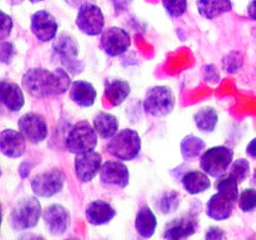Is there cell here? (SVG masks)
Masks as SVG:
<instances>
[{
  "label": "cell",
  "mask_w": 256,
  "mask_h": 240,
  "mask_svg": "<svg viewBox=\"0 0 256 240\" xmlns=\"http://www.w3.org/2000/svg\"><path fill=\"white\" fill-rule=\"evenodd\" d=\"M72 79L64 69H55L52 72L42 68L29 69L22 76V86L30 96L35 99L62 95L72 88Z\"/></svg>",
  "instance_id": "6da1fadb"
},
{
  "label": "cell",
  "mask_w": 256,
  "mask_h": 240,
  "mask_svg": "<svg viewBox=\"0 0 256 240\" xmlns=\"http://www.w3.org/2000/svg\"><path fill=\"white\" fill-rule=\"evenodd\" d=\"M42 216V204L34 196L19 200L9 215V225L15 232H24L35 228Z\"/></svg>",
  "instance_id": "7a4b0ae2"
},
{
  "label": "cell",
  "mask_w": 256,
  "mask_h": 240,
  "mask_svg": "<svg viewBox=\"0 0 256 240\" xmlns=\"http://www.w3.org/2000/svg\"><path fill=\"white\" fill-rule=\"evenodd\" d=\"M108 152L118 160L132 162L142 152V138L132 129L120 130L110 139Z\"/></svg>",
  "instance_id": "3957f363"
},
{
  "label": "cell",
  "mask_w": 256,
  "mask_h": 240,
  "mask_svg": "<svg viewBox=\"0 0 256 240\" xmlns=\"http://www.w3.org/2000/svg\"><path fill=\"white\" fill-rule=\"evenodd\" d=\"M98 136L94 125L88 122H76L68 132L66 150L75 155L92 152L98 145Z\"/></svg>",
  "instance_id": "277c9868"
},
{
  "label": "cell",
  "mask_w": 256,
  "mask_h": 240,
  "mask_svg": "<svg viewBox=\"0 0 256 240\" xmlns=\"http://www.w3.org/2000/svg\"><path fill=\"white\" fill-rule=\"evenodd\" d=\"M232 162L234 150L226 146H214L200 156L202 170L212 178H220L226 174Z\"/></svg>",
  "instance_id": "5b68a950"
},
{
  "label": "cell",
  "mask_w": 256,
  "mask_h": 240,
  "mask_svg": "<svg viewBox=\"0 0 256 240\" xmlns=\"http://www.w3.org/2000/svg\"><path fill=\"white\" fill-rule=\"evenodd\" d=\"M175 95L168 86H154L149 89L144 99V110L155 118L168 116L174 112Z\"/></svg>",
  "instance_id": "8992f818"
},
{
  "label": "cell",
  "mask_w": 256,
  "mask_h": 240,
  "mask_svg": "<svg viewBox=\"0 0 256 240\" xmlns=\"http://www.w3.org/2000/svg\"><path fill=\"white\" fill-rule=\"evenodd\" d=\"M52 49H54L55 54L60 58L62 64L72 72V74H79L82 72L84 66L80 64L79 52L80 48L78 44L76 39L70 34H60L59 36L55 38L54 44H52Z\"/></svg>",
  "instance_id": "52a82bcc"
},
{
  "label": "cell",
  "mask_w": 256,
  "mask_h": 240,
  "mask_svg": "<svg viewBox=\"0 0 256 240\" xmlns=\"http://www.w3.org/2000/svg\"><path fill=\"white\" fill-rule=\"evenodd\" d=\"M65 176L64 172L60 169H52L40 172L32 179V189L39 198H52L59 194L64 189Z\"/></svg>",
  "instance_id": "ba28073f"
},
{
  "label": "cell",
  "mask_w": 256,
  "mask_h": 240,
  "mask_svg": "<svg viewBox=\"0 0 256 240\" xmlns=\"http://www.w3.org/2000/svg\"><path fill=\"white\" fill-rule=\"evenodd\" d=\"M76 26L88 36H98L102 34L105 26V16L102 9L94 2H89L79 8L76 16Z\"/></svg>",
  "instance_id": "9c48e42d"
},
{
  "label": "cell",
  "mask_w": 256,
  "mask_h": 240,
  "mask_svg": "<svg viewBox=\"0 0 256 240\" xmlns=\"http://www.w3.org/2000/svg\"><path fill=\"white\" fill-rule=\"evenodd\" d=\"M100 46L109 56H120V55L125 54L132 46V36L126 30L122 29V28H108L102 34Z\"/></svg>",
  "instance_id": "30bf717a"
},
{
  "label": "cell",
  "mask_w": 256,
  "mask_h": 240,
  "mask_svg": "<svg viewBox=\"0 0 256 240\" xmlns=\"http://www.w3.org/2000/svg\"><path fill=\"white\" fill-rule=\"evenodd\" d=\"M18 126L22 134L32 144H40L46 139L49 134L45 118L35 112H28L22 115L18 122Z\"/></svg>",
  "instance_id": "8fae6325"
},
{
  "label": "cell",
  "mask_w": 256,
  "mask_h": 240,
  "mask_svg": "<svg viewBox=\"0 0 256 240\" xmlns=\"http://www.w3.org/2000/svg\"><path fill=\"white\" fill-rule=\"evenodd\" d=\"M102 166V156L100 152H88L78 154L75 158V174L82 182H90L95 179Z\"/></svg>",
  "instance_id": "7c38bea8"
},
{
  "label": "cell",
  "mask_w": 256,
  "mask_h": 240,
  "mask_svg": "<svg viewBox=\"0 0 256 240\" xmlns=\"http://www.w3.org/2000/svg\"><path fill=\"white\" fill-rule=\"evenodd\" d=\"M42 220L48 232L52 235L59 236L65 234L70 228L72 216L66 208L59 204H52L42 212Z\"/></svg>",
  "instance_id": "4fadbf2b"
},
{
  "label": "cell",
  "mask_w": 256,
  "mask_h": 240,
  "mask_svg": "<svg viewBox=\"0 0 256 240\" xmlns=\"http://www.w3.org/2000/svg\"><path fill=\"white\" fill-rule=\"evenodd\" d=\"M58 25L54 15L46 10L36 12L32 16V32L39 42H49L58 36Z\"/></svg>",
  "instance_id": "5bb4252c"
},
{
  "label": "cell",
  "mask_w": 256,
  "mask_h": 240,
  "mask_svg": "<svg viewBox=\"0 0 256 240\" xmlns=\"http://www.w3.org/2000/svg\"><path fill=\"white\" fill-rule=\"evenodd\" d=\"M0 150L9 159H19L26 152V138L20 130H2L0 134Z\"/></svg>",
  "instance_id": "9a60e30c"
},
{
  "label": "cell",
  "mask_w": 256,
  "mask_h": 240,
  "mask_svg": "<svg viewBox=\"0 0 256 240\" xmlns=\"http://www.w3.org/2000/svg\"><path fill=\"white\" fill-rule=\"evenodd\" d=\"M100 180L102 184L114 185L118 188H126L130 182V172L126 165L119 162H106L100 170Z\"/></svg>",
  "instance_id": "2e32d148"
},
{
  "label": "cell",
  "mask_w": 256,
  "mask_h": 240,
  "mask_svg": "<svg viewBox=\"0 0 256 240\" xmlns=\"http://www.w3.org/2000/svg\"><path fill=\"white\" fill-rule=\"evenodd\" d=\"M198 220L192 215H185L170 222L165 226L164 238L170 240H182L192 236L196 232Z\"/></svg>",
  "instance_id": "e0dca14e"
},
{
  "label": "cell",
  "mask_w": 256,
  "mask_h": 240,
  "mask_svg": "<svg viewBox=\"0 0 256 240\" xmlns=\"http://www.w3.org/2000/svg\"><path fill=\"white\" fill-rule=\"evenodd\" d=\"M85 215L89 224L94 226H102V225L109 224L116 216V210L112 205L104 200H95L88 204L85 209Z\"/></svg>",
  "instance_id": "ac0fdd59"
},
{
  "label": "cell",
  "mask_w": 256,
  "mask_h": 240,
  "mask_svg": "<svg viewBox=\"0 0 256 240\" xmlns=\"http://www.w3.org/2000/svg\"><path fill=\"white\" fill-rule=\"evenodd\" d=\"M0 100L9 112H18L24 108L25 98L22 89L18 84L2 80L0 82Z\"/></svg>",
  "instance_id": "d6986e66"
},
{
  "label": "cell",
  "mask_w": 256,
  "mask_h": 240,
  "mask_svg": "<svg viewBox=\"0 0 256 240\" xmlns=\"http://www.w3.org/2000/svg\"><path fill=\"white\" fill-rule=\"evenodd\" d=\"M236 202H232L220 194L219 192L210 198L209 202L206 205V214L210 219L216 220V222H224L228 220L234 212V206Z\"/></svg>",
  "instance_id": "ffe728a7"
},
{
  "label": "cell",
  "mask_w": 256,
  "mask_h": 240,
  "mask_svg": "<svg viewBox=\"0 0 256 240\" xmlns=\"http://www.w3.org/2000/svg\"><path fill=\"white\" fill-rule=\"evenodd\" d=\"M70 100L80 108H90L95 104L96 100V90L94 85L84 80H78L72 84L69 90Z\"/></svg>",
  "instance_id": "44dd1931"
},
{
  "label": "cell",
  "mask_w": 256,
  "mask_h": 240,
  "mask_svg": "<svg viewBox=\"0 0 256 240\" xmlns=\"http://www.w3.org/2000/svg\"><path fill=\"white\" fill-rule=\"evenodd\" d=\"M182 186L189 192L190 195H198L205 192L212 186L209 175L205 172H199V170H192V172H186L182 179Z\"/></svg>",
  "instance_id": "7402d4cb"
},
{
  "label": "cell",
  "mask_w": 256,
  "mask_h": 240,
  "mask_svg": "<svg viewBox=\"0 0 256 240\" xmlns=\"http://www.w3.org/2000/svg\"><path fill=\"white\" fill-rule=\"evenodd\" d=\"M198 10L202 18L214 20L232 10V0H198Z\"/></svg>",
  "instance_id": "603a6c76"
},
{
  "label": "cell",
  "mask_w": 256,
  "mask_h": 240,
  "mask_svg": "<svg viewBox=\"0 0 256 240\" xmlns=\"http://www.w3.org/2000/svg\"><path fill=\"white\" fill-rule=\"evenodd\" d=\"M156 226L158 220L154 212L146 205L140 208L136 214V219H135V229H136L138 234L142 238L149 239V238L154 236Z\"/></svg>",
  "instance_id": "cb8c5ba5"
},
{
  "label": "cell",
  "mask_w": 256,
  "mask_h": 240,
  "mask_svg": "<svg viewBox=\"0 0 256 240\" xmlns=\"http://www.w3.org/2000/svg\"><path fill=\"white\" fill-rule=\"evenodd\" d=\"M105 96L114 106H119L129 98L132 86L128 82L120 79L108 80L105 82Z\"/></svg>",
  "instance_id": "d4e9b609"
},
{
  "label": "cell",
  "mask_w": 256,
  "mask_h": 240,
  "mask_svg": "<svg viewBox=\"0 0 256 240\" xmlns=\"http://www.w3.org/2000/svg\"><path fill=\"white\" fill-rule=\"evenodd\" d=\"M94 128L102 139L110 140L119 132V122L115 115L109 112H99L94 118Z\"/></svg>",
  "instance_id": "484cf974"
},
{
  "label": "cell",
  "mask_w": 256,
  "mask_h": 240,
  "mask_svg": "<svg viewBox=\"0 0 256 240\" xmlns=\"http://www.w3.org/2000/svg\"><path fill=\"white\" fill-rule=\"evenodd\" d=\"M205 149H206V144L202 139L195 136V135H188L182 139V145H180V150H182V155L186 162L190 160L198 159L204 154Z\"/></svg>",
  "instance_id": "4316f807"
},
{
  "label": "cell",
  "mask_w": 256,
  "mask_h": 240,
  "mask_svg": "<svg viewBox=\"0 0 256 240\" xmlns=\"http://www.w3.org/2000/svg\"><path fill=\"white\" fill-rule=\"evenodd\" d=\"M194 122L200 132H212L219 122V115L214 108H204L194 115Z\"/></svg>",
  "instance_id": "83f0119b"
},
{
  "label": "cell",
  "mask_w": 256,
  "mask_h": 240,
  "mask_svg": "<svg viewBox=\"0 0 256 240\" xmlns=\"http://www.w3.org/2000/svg\"><path fill=\"white\" fill-rule=\"evenodd\" d=\"M215 186H216L218 192L224 195V196H226L228 199L234 202H239V182L232 174L226 172V174L218 178Z\"/></svg>",
  "instance_id": "f1b7e54d"
},
{
  "label": "cell",
  "mask_w": 256,
  "mask_h": 240,
  "mask_svg": "<svg viewBox=\"0 0 256 240\" xmlns=\"http://www.w3.org/2000/svg\"><path fill=\"white\" fill-rule=\"evenodd\" d=\"M180 202H182V196L176 192H166L162 195L159 202H156V206L162 214H172L179 209Z\"/></svg>",
  "instance_id": "f546056e"
},
{
  "label": "cell",
  "mask_w": 256,
  "mask_h": 240,
  "mask_svg": "<svg viewBox=\"0 0 256 240\" xmlns=\"http://www.w3.org/2000/svg\"><path fill=\"white\" fill-rule=\"evenodd\" d=\"M229 174H232L239 182V184H242L248 179L250 174V162L246 159L235 160L230 166Z\"/></svg>",
  "instance_id": "4dcf8cb0"
},
{
  "label": "cell",
  "mask_w": 256,
  "mask_h": 240,
  "mask_svg": "<svg viewBox=\"0 0 256 240\" xmlns=\"http://www.w3.org/2000/svg\"><path fill=\"white\" fill-rule=\"evenodd\" d=\"M239 208L242 212H252L256 209V189H245L239 196Z\"/></svg>",
  "instance_id": "1f68e13d"
},
{
  "label": "cell",
  "mask_w": 256,
  "mask_h": 240,
  "mask_svg": "<svg viewBox=\"0 0 256 240\" xmlns=\"http://www.w3.org/2000/svg\"><path fill=\"white\" fill-rule=\"evenodd\" d=\"M165 10L172 18H180L186 12L188 0H162Z\"/></svg>",
  "instance_id": "d6a6232c"
},
{
  "label": "cell",
  "mask_w": 256,
  "mask_h": 240,
  "mask_svg": "<svg viewBox=\"0 0 256 240\" xmlns=\"http://www.w3.org/2000/svg\"><path fill=\"white\" fill-rule=\"evenodd\" d=\"M15 54H16L15 45L12 42L2 40V44H0V60H2V64H10L12 59H14Z\"/></svg>",
  "instance_id": "836d02e7"
},
{
  "label": "cell",
  "mask_w": 256,
  "mask_h": 240,
  "mask_svg": "<svg viewBox=\"0 0 256 240\" xmlns=\"http://www.w3.org/2000/svg\"><path fill=\"white\" fill-rule=\"evenodd\" d=\"M12 26H14V22H12V16H9L4 12H2V34H0V40L2 42L6 39L8 36H10Z\"/></svg>",
  "instance_id": "e575fe53"
},
{
  "label": "cell",
  "mask_w": 256,
  "mask_h": 240,
  "mask_svg": "<svg viewBox=\"0 0 256 240\" xmlns=\"http://www.w3.org/2000/svg\"><path fill=\"white\" fill-rule=\"evenodd\" d=\"M225 236H226V234H225L224 230L220 229V228H210V229L206 232V234H205V238H206L208 240L209 239H224Z\"/></svg>",
  "instance_id": "d590c367"
},
{
  "label": "cell",
  "mask_w": 256,
  "mask_h": 240,
  "mask_svg": "<svg viewBox=\"0 0 256 240\" xmlns=\"http://www.w3.org/2000/svg\"><path fill=\"white\" fill-rule=\"evenodd\" d=\"M95 0H65L66 4H69L72 8H80L85 4H89V2H94Z\"/></svg>",
  "instance_id": "8d00e7d4"
},
{
  "label": "cell",
  "mask_w": 256,
  "mask_h": 240,
  "mask_svg": "<svg viewBox=\"0 0 256 240\" xmlns=\"http://www.w3.org/2000/svg\"><path fill=\"white\" fill-rule=\"evenodd\" d=\"M248 15L250 19L256 22V0H250L249 6H248Z\"/></svg>",
  "instance_id": "74e56055"
},
{
  "label": "cell",
  "mask_w": 256,
  "mask_h": 240,
  "mask_svg": "<svg viewBox=\"0 0 256 240\" xmlns=\"http://www.w3.org/2000/svg\"><path fill=\"white\" fill-rule=\"evenodd\" d=\"M115 5V9L119 12V10H125L128 8V5L132 2V0H112Z\"/></svg>",
  "instance_id": "f35d334b"
},
{
  "label": "cell",
  "mask_w": 256,
  "mask_h": 240,
  "mask_svg": "<svg viewBox=\"0 0 256 240\" xmlns=\"http://www.w3.org/2000/svg\"><path fill=\"white\" fill-rule=\"evenodd\" d=\"M246 152L249 156L256 159V138L249 142V145H248V148H246Z\"/></svg>",
  "instance_id": "ab89813d"
},
{
  "label": "cell",
  "mask_w": 256,
  "mask_h": 240,
  "mask_svg": "<svg viewBox=\"0 0 256 240\" xmlns=\"http://www.w3.org/2000/svg\"><path fill=\"white\" fill-rule=\"evenodd\" d=\"M252 185H254V186H256V170L254 172V175H252Z\"/></svg>",
  "instance_id": "60d3db41"
},
{
  "label": "cell",
  "mask_w": 256,
  "mask_h": 240,
  "mask_svg": "<svg viewBox=\"0 0 256 240\" xmlns=\"http://www.w3.org/2000/svg\"><path fill=\"white\" fill-rule=\"evenodd\" d=\"M30 2H32V4H38V2H44V0H29Z\"/></svg>",
  "instance_id": "b9f144b4"
}]
</instances>
